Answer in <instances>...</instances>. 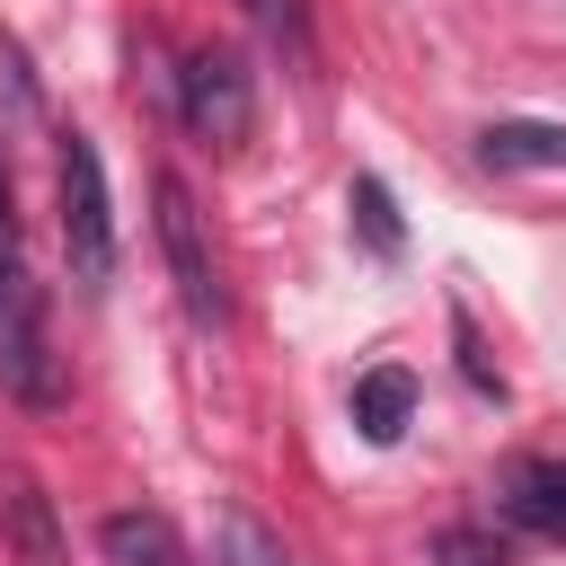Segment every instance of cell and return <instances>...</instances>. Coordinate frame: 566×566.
Returning a JSON list of instances; mask_svg holds the SVG:
<instances>
[{
  "label": "cell",
  "mask_w": 566,
  "mask_h": 566,
  "mask_svg": "<svg viewBox=\"0 0 566 566\" xmlns=\"http://www.w3.org/2000/svg\"><path fill=\"white\" fill-rule=\"evenodd\" d=\"M433 566H504V539L478 531V522H451V531L433 539Z\"/></svg>",
  "instance_id": "7c38bea8"
},
{
  "label": "cell",
  "mask_w": 566,
  "mask_h": 566,
  "mask_svg": "<svg viewBox=\"0 0 566 566\" xmlns=\"http://www.w3.org/2000/svg\"><path fill=\"white\" fill-rule=\"evenodd\" d=\"M0 248H9V177H0Z\"/></svg>",
  "instance_id": "5bb4252c"
},
{
  "label": "cell",
  "mask_w": 566,
  "mask_h": 566,
  "mask_svg": "<svg viewBox=\"0 0 566 566\" xmlns=\"http://www.w3.org/2000/svg\"><path fill=\"white\" fill-rule=\"evenodd\" d=\"M239 9H248L283 53H310V0H239Z\"/></svg>",
  "instance_id": "4fadbf2b"
},
{
  "label": "cell",
  "mask_w": 566,
  "mask_h": 566,
  "mask_svg": "<svg viewBox=\"0 0 566 566\" xmlns=\"http://www.w3.org/2000/svg\"><path fill=\"white\" fill-rule=\"evenodd\" d=\"M0 389L18 407H62V363L44 336V283L0 248Z\"/></svg>",
  "instance_id": "7a4b0ae2"
},
{
  "label": "cell",
  "mask_w": 566,
  "mask_h": 566,
  "mask_svg": "<svg viewBox=\"0 0 566 566\" xmlns=\"http://www.w3.org/2000/svg\"><path fill=\"white\" fill-rule=\"evenodd\" d=\"M221 566H301L256 513H221Z\"/></svg>",
  "instance_id": "8fae6325"
},
{
  "label": "cell",
  "mask_w": 566,
  "mask_h": 566,
  "mask_svg": "<svg viewBox=\"0 0 566 566\" xmlns=\"http://www.w3.org/2000/svg\"><path fill=\"white\" fill-rule=\"evenodd\" d=\"M97 557H106V566H195L186 539H177V522L150 513V504L106 513V522H97Z\"/></svg>",
  "instance_id": "52a82bcc"
},
{
  "label": "cell",
  "mask_w": 566,
  "mask_h": 566,
  "mask_svg": "<svg viewBox=\"0 0 566 566\" xmlns=\"http://www.w3.org/2000/svg\"><path fill=\"white\" fill-rule=\"evenodd\" d=\"M504 522H522L531 539H566V460H513L495 478Z\"/></svg>",
  "instance_id": "8992f818"
},
{
  "label": "cell",
  "mask_w": 566,
  "mask_h": 566,
  "mask_svg": "<svg viewBox=\"0 0 566 566\" xmlns=\"http://www.w3.org/2000/svg\"><path fill=\"white\" fill-rule=\"evenodd\" d=\"M345 212H354V230H363L380 256H398V248H407V221H398V203H389V186H380V177H354Z\"/></svg>",
  "instance_id": "30bf717a"
},
{
  "label": "cell",
  "mask_w": 566,
  "mask_h": 566,
  "mask_svg": "<svg viewBox=\"0 0 566 566\" xmlns=\"http://www.w3.org/2000/svg\"><path fill=\"white\" fill-rule=\"evenodd\" d=\"M0 548H9L18 566H71L62 513H53V495L35 486V469H18V460H0Z\"/></svg>",
  "instance_id": "5b68a950"
},
{
  "label": "cell",
  "mask_w": 566,
  "mask_h": 566,
  "mask_svg": "<svg viewBox=\"0 0 566 566\" xmlns=\"http://www.w3.org/2000/svg\"><path fill=\"white\" fill-rule=\"evenodd\" d=\"M150 203H159V256H168V283H177L186 318L195 327H230V283H221V256H212V230H203L186 177H159Z\"/></svg>",
  "instance_id": "3957f363"
},
{
  "label": "cell",
  "mask_w": 566,
  "mask_h": 566,
  "mask_svg": "<svg viewBox=\"0 0 566 566\" xmlns=\"http://www.w3.org/2000/svg\"><path fill=\"white\" fill-rule=\"evenodd\" d=\"M478 159H486L495 177H513V168H566V124H531V115L486 124V133H478Z\"/></svg>",
  "instance_id": "ba28073f"
},
{
  "label": "cell",
  "mask_w": 566,
  "mask_h": 566,
  "mask_svg": "<svg viewBox=\"0 0 566 566\" xmlns=\"http://www.w3.org/2000/svg\"><path fill=\"white\" fill-rule=\"evenodd\" d=\"M407 416H416V371H363L354 380V424H363V442H398L407 433Z\"/></svg>",
  "instance_id": "9c48e42d"
},
{
  "label": "cell",
  "mask_w": 566,
  "mask_h": 566,
  "mask_svg": "<svg viewBox=\"0 0 566 566\" xmlns=\"http://www.w3.org/2000/svg\"><path fill=\"white\" fill-rule=\"evenodd\" d=\"M53 186H62V256H71V283L80 292H106V274H115V203H106V168H97V142L88 133H62Z\"/></svg>",
  "instance_id": "6da1fadb"
},
{
  "label": "cell",
  "mask_w": 566,
  "mask_h": 566,
  "mask_svg": "<svg viewBox=\"0 0 566 566\" xmlns=\"http://www.w3.org/2000/svg\"><path fill=\"white\" fill-rule=\"evenodd\" d=\"M177 106H186L195 142L239 150V142L256 133V71H248L230 44H195V53H186V71H177Z\"/></svg>",
  "instance_id": "277c9868"
}]
</instances>
